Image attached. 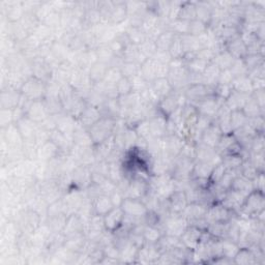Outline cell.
Listing matches in <instances>:
<instances>
[{
    "instance_id": "7a4b0ae2",
    "label": "cell",
    "mask_w": 265,
    "mask_h": 265,
    "mask_svg": "<svg viewBox=\"0 0 265 265\" xmlns=\"http://www.w3.org/2000/svg\"><path fill=\"white\" fill-rule=\"evenodd\" d=\"M264 210V196L263 192L253 190L244 202V205L240 211L245 214L246 218H256L261 211Z\"/></svg>"
},
{
    "instance_id": "1f68e13d",
    "label": "cell",
    "mask_w": 265,
    "mask_h": 265,
    "mask_svg": "<svg viewBox=\"0 0 265 265\" xmlns=\"http://www.w3.org/2000/svg\"><path fill=\"white\" fill-rule=\"evenodd\" d=\"M175 37L176 36L171 30H169V29L165 30L155 41V45H156L157 50L168 51L170 46L172 45Z\"/></svg>"
},
{
    "instance_id": "ffe728a7",
    "label": "cell",
    "mask_w": 265,
    "mask_h": 265,
    "mask_svg": "<svg viewBox=\"0 0 265 265\" xmlns=\"http://www.w3.org/2000/svg\"><path fill=\"white\" fill-rule=\"evenodd\" d=\"M109 69H110V67L108 64L100 62V61L95 62L88 71V75H89L92 85L103 82Z\"/></svg>"
},
{
    "instance_id": "4316f807",
    "label": "cell",
    "mask_w": 265,
    "mask_h": 265,
    "mask_svg": "<svg viewBox=\"0 0 265 265\" xmlns=\"http://www.w3.org/2000/svg\"><path fill=\"white\" fill-rule=\"evenodd\" d=\"M127 16H128V14H127V10H126V5L124 3L114 4L113 10L110 15L109 22L111 24L118 25V24L122 23Z\"/></svg>"
},
{
    "instance_id": "4dcf8cb0",
    "label": "cell",
    "mask_w": 265,
    "mask_h": 265,
    "mask_svg": "<svg viewBox=\"0 0 265 265\" xmlns=\"http://www.w3.org/2000/svg\"><path fill=\"white\" fill-rule=\"evenodd\" d=\"M177 19L192 21L196 19V4L182 3L178 12Z\"/></svg>"
},
{
    "instance_id": "e0dca14e",
    "label": "cell",
    "mask_w": 265,
    "mask_h": 265,
    "mask_svg": "<svg viewBox=\"0 0 265 265\" xmlns=\"http://www.w3.org/2000/svg\"><path fill=\"white\" fill-rule=\"evenodd\" d=\"M207 206L201 204V203H189L185 207V209L182 211V216L187 219L188 221H197L200 219L205 218Z\"/></svg>"
},
{
    "instance_id": "8fae6325",
    "label": "cell",
    "mask_w": 265,
    "mask_h": 265,
    "mask_svg": "<svg viewBox=\"0 0 265 265\" xmlns=\"http://www.w3.org/2000/svg\"><path fill=\"white\" fill-rule=\"evenodd\" d=\"M50 114L48 113L44 101H34L30 105L29 109L26 112V116L35 121L38 124H41Z\"/></svg>"
},
{
    "instance_id": "83f0119b",
    "label": "cell",
    "mask_w": 265,
    "mask_h": 265,
    "mask_svg": "<svg viewBox=\"0 0 265 265\" xmlns=\"http://www.w3.org/2000/svg\"><path fill=\"white\" fill-rule=\"evenodd\" d=\"M125 36L129 44L137 47L147 40L146 34L141 28H137V27H129L125 32Z\"/></svg>"
},
{
    "instance_id": "74e56055",
    "label": "cell",
    "mask_w": 265,
    "mask_h": 265,
    "mask_svg": "<svg viewBox=\"0 0 265 265\" xmlns=\"http://www.w3.org/2000/svg\"><path fill=\"white\" fill-rule=\"evenodd\" d=\"M169 54L171 55L172 59H177V58H183L185 52H184V48L182 45V41L180 39V37L176 36L172 45L170 46L169 50Z\"/></svg>"
},
{
    "instance_id": "484cf974",
    "label": "cell",
    "mask_w": 265,
    "mask_h": 265,
    "mask_svg": "<svg viewBox=\"0 0 265 265\" xmlns=\"http://www.w3.org/2000/svg\"><path fill=\"white\" fill-rule=\"evenodd\" d=\"M235 61V58L230 54L227 50L222 51L219 54H217L213 60V62L221 70L226 71L230 70Z\"/></svg>"
},
{
    "instance_id": "8d00e7d4",
    "label": "cell",
    "mask_w": 265,
    "mask_h": 265,
    "mask_svg": "<svg viewBox=\"0 0 265 265\" xmlns=\"http://www.w3.org/2000/svg\"><path fill=\"white\" fill-rule=\"evenodd\" d=\"M248 117L246 114L243 112V110H236V111H231V116H230V121L232 125L233 131L241 128L248 122Z\"/></svg>"
},
{
    "instance_id": "2e32d148",
    "label": "cell",
    "mask_w": 265,
    "mask_h": 265,
    "mask_svg": "<svg viewBox=\"0 0 265 265\" xmlns=\"http://www.w3.org/2000/svg\"><path fill=\"white\" fill-rule=\"evenodd\" d=\"M150 88L152 89L153 93L156 95L158 101L163 100L164 97L168 96L174 91L167 78L155 79V80L150 84Z\"/></svg>"
},
{
    "instance_id": "cb8c5ba5",
    "label": "cell",
    "mask_w": 265,
    "mask_h": 265,
    "mask_svg": "<svg viewBox=\"0 0 265 265\" xmlns=\"http://www.w3.org/2000/svg\"><path fill=\"white\" fill-rule=\"evenodd\" d=\"M230 190H234L236 192H240L246 196H248L253 190V181L247 179L246 177L242 176V175H237L231 185Z\"/></svg>"
},
{
    "instance_id": "8992f818",
    "label": "cell",
    "mask_w": 265,
    "mask_h": 265,
    "mask_svg": "<svg viewBox=\"0 0 265 265\" xmlns=\"http://www.w3.org/2000/svg\"><path fill=\"white\" fill-rule=\"evenodd\" d=\"M172 215L173 216H170L167 218L165 225H164L166 234L180 237L183 234V232L187 230V228L190 226L189 221L185 219L181 214H179V215L172 214Z\"/></svg>"
},
{
    "instance_id": "f35d334b",
    "label": "cell",
    "mask_w": 265,
    "mask_h": 265,
    "mask_svg": "<svg viewBox=\"0 0 265 265\" xmlns=\"http://www.w3.org/2000/svg\"><path fill=\"white\" fill-rule=\"evenodd\" d=\"M207 27L208 26L206 24H204L203 22H201L200 20L194 19V20L190 21L189 35L193 36V37H200L207 31Z\"/></svg>"
},
{
    "instance_id": "ba28073f",
    "label": "cell",
    "mask_w": 265,
    "mask_h": 265,
    "mask_svg": "<svg viewBox=\"0 0 265 265\" xmlns=\"http://www.w3.org/2000/svg\"><path fill=\"white\" fill-rule=\"evenodd\" d=\"M124 219V213L121 207H114L109 213L104 216L106 230L115 232L121 225Z\"/></svg>"
},
{
    "instance_id": "44dd1931",
    "label": "cell",
    "mask_w": 265,
    "mask_h": 265,
    "mask_svg": "<svg viewBox=\"0 0 265 265\" xmlns=\"http://www.w3.org/2000/svg\"><path fill=\"white\" fill-rule=\"evenodd\" d=\"M231 86H232L233 90L244 93V94L252 95V93L254 92L253 83H252L251 79L249 78V76H243V77L235 78Z\"/></svg>"
},
{
    "instance_id": "6da1fadb",
    "label": "cell",
    "mask_w": 265,
    "mask_h": 265,
    "mask_svg": "<svg viewBox=\"0 0 265 265\" xmlns=\"http://www.w3.org/2000/svg\"><path fill=\"white\" fill-rule=\"evenodd\" d=\"M115 122V118L102 116V118L96 123H94L90 128H88L90 137L94 145H97L113 136Z\"/></svg>"
},
{
    "instance_id": "ee69618b",
    "label": "cell",
    "mask_w": 265,
    "mask_h": 265,
    "mask_svg": "<svg viewBox=\"0 0 265 265\" xmlns=\"http://www.w3.org/2000/svg\"><path fill=\"white\" fill-rule=\"evenodd\" d=\"M227 171V168L224 166L223 163L217 165L214 167L213 172H211V175L209 177V181L210 183H217L225 174V172Z\"/></svg>"
},
{
    "instance_id": "ab89813d",
    "label": "cell",
    "mask_w": 265,
    "mask_h": 265,
    "mask_svg": "<svg viewBox=\"0 0 265 265\" xmlns=\"http://www.w3.org/2000/svg\"><path fill=\"white\" fill-rule=\"evenodd\" d=\"M138 49L146 58H152L157 51L155 42L148 40V39L144 43H142L140 46H138Z\"/></svg>"
},
{
    "instance_id": "60d3db41",
    "label": "cell",
    "mask_w": 265,
    "mask_h": 265,
    "mask_svg": "<svg viewBox=\"0 0 265 265\" xmlns=\"http://www.w3.org/2000/svg\"><path fill=\"white\" fill-rule=\"evenodd\" d=\"M122 78L121 72L119 69L117 68H110L107 75H106L105 79H104V83L107 85H114L116 86V84L119 82L120 79Z\"/></svg>"
},
{
    "instance_id": "b9f144b4",
    "label": "cell",
    "mask_w": 265,
    "mask_h": 265,
    "mask_svg": "<svg viewBox=\"0 0 265 265\" xmlns=\"http://www.w3.org/2000/svg\"><path fill=\"white\" fill-rule=\"evenodd\" d=\"M130 81H131V86H132V92H136L139 94L142 93L144 90H146L150 86V83H148L140 74L138 76H136L135 78H132Z\"/></svg>"
},
{
    "instance_id": "7bdbcfd3",
    "label": "cell",
    "mask_w": 265,
    "mask_h": 265,
    "mask_svg": "<svg viewBox=\"0 0 265 265\" xmlns=\"http://www.w3.org/2000/svg\"><path fill=\"white\" fill-rule=\"evenodd\" d=\"M116 89H117V92H118L119 96L131 93L132 92L131 81L129 80V79L122 77L119 80V82L116 84Z\"/></svg>"
},
{
    "instance_id": "9c48e42d",
    "label": "cell",
    "mask_w": 265,
    "mask_h": 265,
    "mask_svg": "<svg viewBox=\"0 0 265 265\" xmlns=\"http://www.w3.org/2000/svg\"><path fill=\"white\" fill-rule=\"evenodd\" d=\"M222 136H223V134H222L218 123L213 122L202 132L200 142L207 146L216 148L217 145L219 144Z\"/></svg>"
},
{
    "instance_id": "ac0fdd59",
    "label": "cell",
    "mask_w": 265,
    "mask_h": 265,
    "mask_svg": "<svg viewBox=\"0 0 265 265\" xmlns=\"http://www.w3.org/2000/svg\"><path fill=\"white\" fill-rule=\"evenodd\" d=\"M93 213L97 216H106L110 210L114 208V205L108 195H100L92 200Z\"/></svg>"
},
{
    "instance_id": "5b68a950",
    "label": "cell",
    "mask_w": 265,
    "mask_h": 265,
    "mask_svg": "<svg viewBox=\"0 0 265 265\" xmlns=\"http://www.w3.org/2000/svg\"><path fill=\"white\" fill-rule=\"evenodd\" d=\"M120 207L125 216L132 218H144L148 213V208L142 199L124 198Z\"/></svg>"
},
{
    "instance_id": "603a6c76",
    "label": "cell",
    "mask_w": 265,
    "mask_h": 265,
    "mask_svg": "<svg viewBox=\"0 0 265 265\" xmlns=\"http://www.w3.org/2000/svg\"><path fill=\"white\" fill-rule=\"evenodd\" d=\"M214 165L208 162H201L197 161L194 164L192 175L196 179H206L209 180V177L211 175V172L214 170Z\"/></svg>"
},
{
    "instance_id": "3957f363",
    "label": "cell",
    "mask_w": 265,
    "mask_h": 265,
    "mask_svg": "<svg viewBox=\"0 0 265 265\" xmlns=\"http://www.w3.org/2000/svg\"><path fill=\"white\" fill-rule=\"evenodd\" d=\"M20 91L25 97L31 101H42L46 94V83L32 76L25 80Z\"/></svg>"
},
{
    "instance_id": "f546056e",
    "label": "cell",
    "mask_w": 265,
    "mask_h": 265,
    "mask_svg": "<svg viewBox=\"0 0 265 265\" xmlns=\"http://www.w3.org/2000/svg\"><path fill=\"white\" fill-rule=\"evenodd\" d=\"M234 263L253 264L256 263V257L250 248H241L233 259Z\"/></svg>"
},
{
    "instance_id": "f6af8a7d",
    "label": "cell",
    "mask_w": 265,
    "mask_h": 265,
    "mask_svg": "<svg viewBox=\"0 0 265 265\" xmlns=\"http://www.w3.org/2000/svg\"><path fill=\"white\" fill-rule=\"evenodd\" d=\"M234 80V77L231 73L230 70L222 71L219 77L218 84H223V85H232V82Z\"/></svg>"
},
{
    "instance_id": "30bf717a",
    "label": "cell",
    "mask_w": 265,
    "mask_h": 265,
    "mask_svg": "<svg viewBox=\"0 0 265 265\" xmlns=\"http://www.w3.org/2000/svg\"><path fill=\"white\" fill-rule=\"evenodd\" d=\"M225 47L235 59H244L247 56V46L241 39L240 35L227 41Z\"/></svg>"
},
{
    "instance_id": "d590c367",
    "label": "cell",
    "mask_w": 265,
    "mask_h": 265,
    "mask_svg": "<svg viewBox=\"0 0 265 265\" xmlns=\"http://www.w3.org/2000/svg\"><path fill=\"white\" fill-rule=\"evenodd\" d=\"M238 170H240L242 176H244L247 179L252 180V181L257 177V175L259 173H261V172L258 171V169L249 160L244 161L243 164L241 165V167L238 168Z\"/></svg>"
},
{
    "instance_id": "9a60e30c",
    "label": "cell",
    "mask_w": 265,
    "mask_h": 265,
    "mask_svg": "<svg viewBox=\"0 0 265 265\" xmlns=\"http://www.w3.org/2000/svg\"><path fill=\"white\" fill-rule=\"evenodd\" d=\"M59 152L60 150L57 147V145L53 141L49 140L39 146L37 157H39L43 162H49L53 160V158L57 157Z\"/></svg>"
},
{
    "instance_id": "7402d4cb",
    "label": "cell",
    "mask_w": 265,
    "mask_h": 265,
    "mask_svg": "<svg viewBox=\"0 0 265 265\" xmlns=\"http://www.w3.org/2000/svg\"><path fill=\"white\" fill-rule=\"evenodd\" d=\"M140 75L150 84L155 79H157V69L155 60L152 58H148L144 63H142L140 67Z\"/></svg>"
},
{
    "instance_id": "d6986e66",
    "label": "cell",
    "mask_w": 265,
    "mask_h": 265,
    "mask_svg": "<svg viewBox=\"0 0 265 265\" xmlns=\"http://www.w3.org/2000/svg\"><path fill=\"white\" fill-rule=\"evenodd\" d=\"M251 95L244 94L241 92H237L235 90H232L231 94L229 97L225 101V105L231 110V111H236V110H243L245 105L249 101Z\"/></svg>"
},
{
    "instance_id": "5bb4252c",
    "label": "cell",
    "mask_w": 265,
    "mask_h": 265,
    "mask_svg": "<svg viewBox=\"0 0 265 265\" xmlns=\"http://www.w3.org/2000/svg\"><path fill=\"white\" fill-rule=\"evenodd\" d=\"M189 204L187 197H185L184 192L181 191H175L173 195L168 199V206L170 214H182V211Z\"/></svg>"
},
{
    "instance_id": "7c38bea8",
    "label": "cell",
    "mask_w": 265,
    "mask_h": 265,
    "mask_svg": "<svg viewBox=\"0 0 265 265\" xmlns=\"http://www.w3.org/2000/svg\"><path fill=\"white\" fill-rule=\"evenodd\" d=\"M22 93L19 89L9 87L6 90H3L2 93V105L4 109H15L18 107L21 101Z\"/></svg>"
},
{
    "instance_id": "d4e9b609",
    "label": "cell",
    "mask_w": 265,
    "mask_h": 265,
    "mask_svg": "<svg viewBox=\"0 0 265 265\" xmlns=\"http://www.w3.org/2000/svg\"><path fill=\"white\" fill-rule=\"evenodd\" d=\"M95 53H96L97 61L106 63L108 65L110 64L112 59L115 57L114 53L112 52L108 43H104V44L97 45V47L95 48Z\"/></svg>"
},
{
    "instance_id": "52a82bcc",
    "label": "cell",
    "mask_w": 265,
    "mask_h": 265,
    "mask_svg": "<svg viewBox=\"0 0 265 265\" xmlns=\"http://www.w3.org/2000/svg\"><path fill=\"white\" fill-rule=\"evenodd\" d=\"M202 233H203V231L201 229H199L198 227H196L194 225L189 226L187 228V230H185L183 232V234L180 236V241L185 248L193 251L199 245Z\"/></svg>"
},
{
    "instance_id": "e575fe53",
    "label": "cell",
    "mask_w": 265,
    "mask_h": 265,
    "mask_svg": "<svg viewBox=\"0 0 265 265\" xmlns=\"http://www.w3.org/2000/svg\"><path fill=\"white\" fill-rule=\"evenodd\" d=\"M243 112L246 114L248 118H254L263 115V109L256 103V101L252 96H250L249 101L245 105Z\"/></svg>"
},
{
    "instance_id": "4fadbf2b",
    "label": "cell",
    "mask_w": 265,
    "mask_h": 265,
    "mask_svg": "<svg viewBox=\"0 0 265 265\" xmlns=\"http://www.w3.org/2000/svg\"><path fill=\"white\" fill-rule=\"evenodd\" d=\"M101 118H102V113H101L100 108L87 105V107L85 108V110L83 111L81 116L79 117L78 122L88 129L94 123H96Z\"/></svg>"
},
{
    "instance_id": "f1b7e54d",
    "label": "cell",
    "mask_w": 265,
    "mask_h": 265,
    "mask_svg": "<svg viewBox=\"0 0 265 265\" xmlns=\"http://www.w3.org/2000/svg\"><path fill=\"white\" fill-rule=\"evenodd\" d=\"M240 246L236 242H233L229 238H223L222 240V256L230 260L234 259L237 252L240 251Z\"/></svg>"
},
{
    "instance_id": "277c9868",
    "label": "cell",
    "mask_w": 265,
    "mask_h": 265,
    "mask_svg": "<svg viewBox=\"0 0 265 265\" xmlns=\"http://www.w3.org/2000/svg\"><path fill=\"white\" fill-rule=\"evenodd\" d=\"M232 211L226 208L221 202L214 203L207 207L205 219L210 223H229L232 219Z\"/></svg>"
},
{
    "instance_id": "836d02e7",
    "label": "cell",
    "mask_w": 265,
    "mask_h": 265,
    "mask_svg": "<svg viewBox=\"0 0 265 265\" xmlns=\"http://www.w3.org/2000/svg\"><path fill=\"white\" fill-rule=\"evenodd\" d=\"M163 236L161 230L156 226H149L146 225L143 229V237L146 243L148 244H156L160 238Z\"/></svg>"
},
{
    "instance_id": "d6a6232c",
    "label": "cell",
    "mask_w": 265,
    "mask_h": 265,
    "mask_svg": "<svg viewBox=\"0 0 265 265\" xmlns=\"http://www.w3.org/2000/svg\"><path fill=\"white\" fill-rule=\"evenodd\" d=\"M140 67L138 63L132 61H123L122 65L120 67V72L122 77L129 79L131 80L132 78H135L140 74Z\"/></svg>"
}]
</instances>
